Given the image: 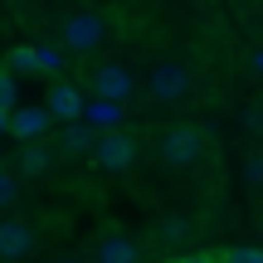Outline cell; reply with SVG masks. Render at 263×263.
Instances as JSON below:
<instances>
[{
	"mask_svg": "<svg viewBox=\"0 0 263 263\" xmlns=\"http://www.w3.org/2000/svg\"><path fill=\"white\" fill-rule=\"evenodd\" d=\"M64 263H83V258H64Z\"/></svg>",
	"mask_w": 263,
	"mask_h": 263,
	"instance_id": "cell-24",
	"label": "cell"
},
{
	"mask_svg": "<svg viewBox=\"0 0 263 263\" xmlns=\"http://www.w3.org/2000/svg\"><path fill=\"white\" fill-rule=\"evenodd\" d=\"M49 122H54V117H49V107L39 103V107H15V117H10V132H15L20 141H44V132H49Z\"/></svg>",
	"mask_w": 263,
	"mask_h": 263,
	"instance_id": "cell-8",
	"label": "cell"
},
{
	"mask_svg": "<svg viewBox=\"0 0 263 263\" xmlns=\"http://www.w3.org/2000/svg\"><path fill=\"white\" fill-rule=\"evenodd\" d=\"M190 234H195V224H190L185 215H171V219H161V229H156V239H161L166 249H180Z\"/></svg>",
	"mask_w": 263,
	"mask_h": 263,
	"instance_id": "cell-13",
	"label": "cell"
},
{
	"mask_svg": "<svg viewBox=\"0 0 263 263\" xmlns=\"http://www.w3.org/2000/svg\"><path fill=\"white\" fill-rule=\"evenodd\" d=\"M10 73H39V49L34 44H20L10 54Z\"/></svg>",
	"mask_w": 263,
	"mask_h": 263,
	"instance_id": "cell-14",
	"label": "cell"
},
{
	"mask_svg": "<svg viewBox=\"0 0 263 263\" xmlns=\"http://www.w3.org/2000/svg\"><path fill=\"white\" fill-rule=\"evenodd\" d=\"M15 103H20V83H15V73H0V107H5V112H15Z\"/></svg>",
	"mask_w": 263,
	"mask_h": 263,
	"instance_id": "cell-15",
	"label": "cell"
},
{
	"mask_svg": "<svg viewBox=\"0 0 263 263\" xmlns=\"http://www.w3.org/2000/svg\"><path fill=\"white\" fill-rule=\"evenodd\" d=\"M64 68V49H39V73H59Z\"/></svg>",
	"mask_w": 263,
	"mask_h": 263,
	"instance_id": "cell-17",
	"label": "cell"
},
{
	"mask_svg": "<svg viewBox=\"0 0 263 263\" xmlns=\"http://www.w3.org/2000/svg\"><path fill=\"white\" fill-rule=\"evenodd\" d=\"M122 103H103V98H88V107H83V122L98 132V137H107V132H117L122 127Z\"/></svg>",
	"mask_w": 263,
	"mask_h": 263,
	"instance_id": "cell-9",
	"label": "cell"
},
{
	"mask_svg": "<svg viewBox=\"0 0 263 263\" xmlns=\"http://www.w3.org/2000/svg\"><path fill=\"white\" fill-rule=\"evenodd\" d=\"M15 195H20V180L10 176V171H0V210H5V205H15Z\"/></svg>",
	"mask_w": 263,
	"mask_h": 263,
	"instance_id": "cell-18",
	"label": "cell"
},
{
	"mask_svg": "<svg viewBox=\"0 0 263 263\" xmlns=\"http://www.w3.org/2000/svg\"><path fill=\"white\" fill-rule=\"evenodd\" d=\"M244 176L254 180V185H263V156H249V166H244Z\"/></svg>",
	"mask_w": 263,
	"mask_h": 263,
	"instance_id": "cell-19",
	"label": "cell"
},
{
	"mask_svg": "<svg viewBox=\"0 0 263 263\" xmlns=\"http://www.w3.org/2000/svg\"><path fill=\"white\" fill-rule=\"evenodd\" d=\"M219 263H263V249H254V244H239V249H229Z\"/></svg>",
	"mask_w": 263,
	"mask_h": 263,
	"instance_id": "cell-16",
	"label": "cell"
},
{
	"mask_svg": "<svg viewBox=\"0 0 263 263\" xmlns=\"http://www.w3.org/2000/svg\"><path fill=\"white\" fill-rule=\"evenodd\" d=\"M249 122H254V132H258V137H263V107H258V112H254V117H249Z\"/></svg>",
	"mask_w": 263,
	"mask_h": 263,
	"instance_id": "cell-21",
	"label": "cell"
},
{
	"mask_svg": "<svg viewBox=\"0 0 263 263\" xmlns=\"http://www.w3.org/2000/svg\"><path fill=\"white\" fill-rule=\"evenodd\" d=\"M59 151H68V156L88 151V156H93V151H98V132L88 127V122H73V127H64V132H59Z\"/></svg>",
	"mask_w": 263,
	"mask_h": 263,
	"instance_id": "cell-11",
	"label": "cell"
},
{
	"mask_svg": "<svg viewBox=\"0 0 263 263\" xmlns=\"http://www.w3.org/2000/svg\"><path fill=\"white\" fill-rule=\"evenodd\" d=\"M88 83H93V98H103V103H127L132 88H137V78H132L122 64H107V68H93Z\"/></svg>",
	"mask_w": 263,
	"mask_h": 263,
	"instance_id": "cell-3",
	"label": "cell"
},
{
	"mask_svg": "<svg viewBox=\"0 0 263 263\" xmlns=\"http://www.w3.org/2000/svg\"><path fill=\"white\" fill-rule=\"evenodd\" d=\"M44 107H49V117L54 122H64V127H73V122H83V93H78L73 83H54L49 88V98H44Z\"/></svg>",
	"mask_w": 263,
	"mask_h": 263,
	"instance_id": "cell-6",
	"label": "cell"
},
{
	"mask_svg": "<svg viewBox=\"0 0 263 263\" xmlns=\"http://www.w3.org/2000/svg\"><path fill=\"white\" fill-rule=\"evenodd\" d=\"M93 161H98L103 171H127L132 161H137V141H132L127 132H107V137H98Z\"/></svg>",
	"mask_w": 263,
	"mask_h": 263,
	"instance_id": "cell-5",
	"label": "cell"
},
{
	"mask_svg": "<svg viewBox=\"0 0 263 263\" xmlns=\"http://www.w3.org/2000/svg\"><path fill=\"white\" fill-rule=\"evenodd\" d=\"M254 73H263V49H258V54H254Z\"/></svg>",
	"mask_w": 263,
	"mask_h": 263,
	"instance_id": "cell-23",
	"label": "cell"
},
{
	"mask_svg": "<svg viewBox=\"0 0 263 263\" xmlns=\"http://www.w3.org/2000/svg\"><path fill=\"white\" fill-rule=\"evenodd\" d=\"M49 161H54V151H49L44 141H29V146L20 151V176H44Z\"/></svg>",
	"mask_w": 263,
	"mask_h": 263,
	"instance_id": "cell-12",
	"label": "cell"
},
{
	"mask_svg": "<svg viewBox=\"0 0 263 263\" xmlns=\"http://www.w3.org/2000/svg\"><path fill=\"white\" fill-rule=\"evenodd\" d=\"M34 244H39L34 224H25V219H5V224H0V258H5V263L29 258V254H34Z\"/></svg>",
	"mask_w": 263,
	"mask_h": 263,
	"instance_id": "cell-7",
	"label": "cell"
},
{
	"mask_svg": "<svg viewBox=\"0 0 263 263\" xmlns=\"http://www.w3.org/2000/svg\"><path fill=\"white\" fill-rule=\"evenodd\" d=\"M151 98L156 103H180V98L190 93V68L185 64H161L156 73H151Z\"/></svg>",
	"mask_w": 263,
	"mask_h": 263,
	"instance_id": "cell-4",
	"label": "cell"
},
{
	"mask_svg": "<svg viewBox=\"0 0 263 263\" xmlns=\"http://www.w3.org/2000/svg\"><path fill=\"white\" fill-rule=\"evenodd\" d=\"M161 161H166V166H195L200 161V151H205V132L200 127H166L161 132Z\"/></svg>",
	"mask_w": 263,
	"mask_h": 263,
	"instance_id": "cell-1",
	"label": "cell"
},
{
	"mask_svg": "<svg viewBox=\"0 0 263 263\" xmlns=\"http://www.w3.org/2000/svg\"><path fill=\"white\" fill-rule=\"evenodd\" d=\"M176 263H215L210 254H185V258H176Z\"/></svg>",
	"mask_w": 263,
	"mask_h": 263,
	"instance_id": "cell-20",
	"label": "cell"
},
{
	"mask_svg": "<svg viewBox=\"0 0 263 263\" xmlns=\"http://www.w3.org/2000/svg\"><path fill=\"white\" fill-rule=\"evenodd\" d=\"M59 39H64V49H68V54H93V49L107 39V20L98 15V10L68 15V20H64V34H59Z\"/></svg>",
	"mask_w": 263,
	"mask_h": 263,
	"instance_id": "cell-2",
	"label": "cell"
},
{
	"mask_svg": "<svg viewBox=\"0 0 263 263\" xmlns=\"http://www.w3.org/2000/svg\"><path fill=\"white\" fill-rule=\"evenodd\" d=\"M10 117H15V112H5V107H0V132H5V127H10Z\"/></svg>",
	"mask_w": 263,
	"mask_h": 263,
	"instance_id": "cell-22",
	"label": "cell"
},
{
	"mask_svg": "<svg viewBox=\"0 0 263 263\" xmlns=\"http://www.w3.org/2000/svg\"><path fill=\"white\" fill-rule=\"evenodd\" d=\"M93 263H141V249L132 244V239H103V244L93 249Z\"/></svg>",
	"mask_w": 263,
	"mask_h": 263,
	"instance_id": "cell-10",
	"label": "cell"
}]
</instances>
